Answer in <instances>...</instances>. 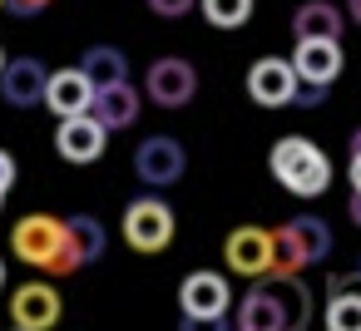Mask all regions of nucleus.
I'll return each instance as SVG.
<instances>
[{
	"label": "nucleus",
	"mask_w": 361,
	"mask_h": 331,
	"mask_svg": "<svg viewBox=\"0 0 361 331\" xmlns=\"http://www.w3.org/2000/svg\"><path fill=\"white\" fill-rule=\"evenodd\" d=\"M11 183H16V158L0 149V193H11Z\"/></svg>",
	"instance_id": "nucleus-25"
},
{
	"label": "nucleus",
	"mask_w": 361,
	"mask_h": 331,
	"mask_svg": "<svg viewBox=\"0 0 361 331\" xmlns=\"http://www.w3.org/2000/svg\"><path fill=\"white\" fill-rule=\"evenodd\" d=\"M0 70H6V55H0Z\"/></svg>",
	"instance_id": "nucleus-34"
},
{
	"label": "nucleus",
	"mask_w": 361,
	"mask_h": 331,
	"mask_svg": "<svg viewBox=\"0 0 361 331\" xmlns=\"http://www.w3.org/2000/svg\"><path fill=\"white\" fill-rule=\"evenodd\" d=\"M267 168H272V178H277L287 193H297V198H322V193L331 188V158H326L312 139H302V134L277 139Z\"/></svg>",
	"instance_id": "nucleus-2"
},
{
	"label": "nucleus",
	"mask_w": 361,
	"mask_h": 331,
	"mask_svg": "<svg viewBox=\"0 0 361 331\" xmlns=\"http://www.w3.org/2000/svg\"><path fill=\"white\" fill-rule=\"evenodd\" d=\"M238 331H282V311H277V296H272L267 277L238 301Z\"/></svg>",
	"instance_id": "nucleus-18"
},
{
	"label": "nucleus",
	"mask_w": 361,
	"mask_h": 331,
	"mask_svg": "<svg viewBox=\"0 0 361 331\" xmlns=\"http://www.w3.org/2000/svg\"><path fill=\"white\" fill-rule=\"evenodd\" d=\"M104 139H109V129H104L94 114L60 119V129H55V149H60V158H65V163H99Z\"/></svg>",
	"instance_id": "nucleus-9"
},
{
	"label": "nucleus",
	"mask_w": 361,
	"mask_h": 331,
	"mask_svg": "<svg viewBox=\"0 0 361 331\" xmlns=\"http://www.w3.org/2000/svg\"><path fill=\"white\" fill-rule=\"evenodd\" d=\"M178 306H183V316H228V306H233L228 277L223 272H188L178 287Z\"/></svg>",
	"instance_id": "nucleus-11"
},
{
	"label": "nucleus",
	"mask_w": 361,
	"mask_h": 331,
	"mask_svg": "<svg viewBox=\"0 0 361 331\" xmlns=\"http://www.w3.org/2000/svg\"><path fill=\"white\" fill-rule=\"evenodd\" d=\"M0 208H6V193H0Z\"/></svg>",
	"instance_id": "nucleus-33"
},
{
	"label": "nucleus",
	"mask_w": 361,
	"mask_h": 331,
	"mask_svg": "<svg viewBox=\"0 0 361 331\" xmlns=\"http://www.w3.org/2000/svg\"><path fill=\"white\" fill-rule=\"evenodd\" d=\"M292 70H297L302 85H322V89H331L336 75H341V45H336V40H297V50H292Z\"/></svg>",
	"instance_id": "nucleus-14"
},
{
	"label": "nucleus",
	"mask_w": 361,
	"mask_h": 331,
	"mask_svg": "<svg viewBox=\"0 0 361 331\" xmlns=\"http://www.w3.org/2000/svg\"><path fill=\"white\" fill-rule=\"evenodd\" d=\"M80 70L90 75L94 89H99V85H114V80H129V60H124L119 45H94V50H85Z\"/></svg>",
	"instance_id": "nucleus-20"
},
{
	"label": "nucleus",
	"mask_w": 361,
	"mask_h": 331,
	"mask_svg": "<svg viewBox=\"0 0 361 331\" xmlns=\"http://www.w3.org/2000/svg\"><path fill=\"white\" fill-rule=\"evenodd\" d=\"M11 316H16V326L50 331L60 321V292L50 282H25V287L11 292Z\"/></svg>",
	"instance_id": "nucleus-12"
},
{
	"label": "nucleus",
	"mask_w": 361,
	"mask_h": 331,
	"mask_svg": "<svg viewBox=\"0 0 361 331\" xmlns=\"http://www.w3.org/2000/svg\"><path fill=\"white\" fill-rule=\"evenodd\" d=\"M6 272H11V267H6V257H0V287H6Z\"/></svg>",
	"instance_id": "nucleus-31"
},
{
	"label": "nucleus",
	"mask_w": 361,
	"mask_h": 331,
	"mask_svg": "<svg viewBox=\"0 0 361 331\" xmlns=\"http://www.w3.org/2000/svg\"><path fill=\"white\" fill-rule=\"evenodd\" d=\"M297 89H302V80H297L292 60H282V55H262V60L247 70V94H252V104H262V109L292 104Z\"/></svg>",
	"instance_id": "nucleus-6"
},
{
	"label": "nucleus",
	"mask_w": 361,
	"mask_h": 331,
	"mask_svg": "<svg viewBox=\"0 0 361 331\" xmlns=\"http://www.w3.org/2000/svg\"><path fill=\"white\" fill-rule=\"evenodd\" d=\"M134 173H139V183H149V188L178 183V178H183V144L169 139V134L144 139V144L134 149Z\"/></svg>",
	"instance_id": "nucleus-7"
},
{
	"label": "nucleus",
	"mask_w": 361,
	"mask_h": 331,
	"mask_svg": "<svg viewBox=\"0 0 361 331\" xmlns=\"http://www.w3.org/2000/svg\"><path fill=\"white\" fill-rule=\"evenodd\" d=\"M45 80H50V70L35 55H20V60H6V70H0V94L16 109H30L45 99Z\"/></svg>",
	"instance_id": "nucleus-13"
},
{
	"label": "nucleus",
	"mask_w": 361,
	"mask_h": 331,
	"mask_svg": "<svg viewBox=\"0 0 361 331\" xmlns=\"http://www.w3.org/2000/svg\"><path fill=\"white\" fill-rule=\"evenodd\" d=\"M356 277H361V267H356Z\"/></svg>",
	"instance_id": "nucleus-35"
},
{
	"label": "nucleus",
	"mask_w": 361,
	"mask_h": 331,
	"mask_svg": "<svg viewBox=\"0 0 361 331\" xmlns=\"http://www.w3.org/2000/svg\"><path fill=\"white\" fill-rule=\"evenodd\" d=\"M351 188L361 193V154H351Z\"/></svg>",
	"instance_id": "nucleus-27"
},
{
	"label": "nucleus",
	"mask_w": 361,
	"mask_h": 331,
	"mask_svg": "<svg viewBox=\"0 0 361 331\" xmlns=\"http://www.w3.org/2000/svg\"><path fill=\"white\" fill-rule=\"evenodd\" d=\"M55 119H75V114H90V104H94V85H90V75L75 65V70H55L50 80H45V99H40Z\"/></svg>",
	"instance_id": "nucleus-10"
},
{
	"label": "nucleus",
	"mask_w": 361,
	"mask_h": 331,
	"mask_svg": "<svg viewBox=\"0 0 361 331\" xmlns=\"http://www.w3.org/2000/svg\"><path fill=\"white\" fill-rule=\"evenodd\" d=\"M50 6V0H6V11H16V15H40Z\"/></svg>",
	"instance_id": "nucleus-26"
},
{
	"label": "nucleus",
	"mask_w": 361,
	"mask_h": 331,
	"mask_svg": "<svg viewBox=\"0 0 361 331\" xmlns=\"http://www.w3.org/2000/svg\"><path fill=\"white\" fill-rule=\"evenodd\" d=\"M326 331H361V292L341 287L326 301Z\"/></svg>",
	"instance_id": "nucleus-21"
},
{
	"label": "nucleus",
	"mask_w": 361,
	"mask_h": 331,
	"mask_svg": "<svg viewBox=\"0 0 361 331\" xmlns=\"http://www.w3.org/2000/svg\"><path fill=\"white\" fill-rule=\"evenodd\" d=\"M65 232H70V247L80 252V267H90V262L104 257V223H99L94 213H75V218H65Z\"/></svg>",
	"instance_id": "nucleus-19"
},
{
	"label": "nucleus",
	"mask_w": 361,
	"mask_h": 331,
	"mask_svg": "<svg viewBox=\"0 0 361 331\" xmlns=\"http://www.w3.org/2000/svg\"><path fill=\"white\" fill-rule=\"evenodd\" d=\"M346 11H351V20L361 25V0H346Z\"/></svg>",
	"instance_id": "nucleus-29"
},
{
	"label": "nucleus",
	"mask_w": 361,
	"mask_h": 331,
	"mask_svg": "<svg viewBox=\"0 0 361 331\" xmlns=\"http://www.w3.org/2000/svg\"><path fill=\"white\" fill-rule=\"evenodd\" d=\"M11 247L25 267H40L50 277H70L80 272V252L70 247V232H65V218H50V213H30L16 223L11 232Z\"/></svg>",
	"instance_id": "nucleus-1"
},
{
	"label": "nucleus",
	"mask_w": 361,
	"mask_h": 331,
	"mask_svg": "<svg viewBox=\"0 0 361 331\" xmlns=\"http://www.w3.org/2000/svg\"><path fill=\"white\" fill-rule=\"evenodd\" d=\"M90 114L114 134V129H129L134 119H139V89L129 85V80H114V85H99L94 89V104H90Z\"/></svg>",
	"instance_id": "nucleus-15"
},
{
	"label": "nucleus",
	"mask_w": 361,
	"mask_h": 331,
	"mask_svg": "<svg viewBox=\"0 0 361 331\" xmlns=\"http://www.w3.org/2000/svg\"><path fill=\"white\" fill-rule=\"evenodd\" d=\"M203 6V20L213 30H238L252 20V0H198Z\"/></svg>",
	"instance_id": "nucleus-22"
},
{
	"label": "nucleus",
	"mask_w": 361,
	"mask_h": 331,
	"mask_svg": "<svg viewBox=\"0 0 361 331\" xmlns=\"http://www.w3.org/2000/svg\"><path fill=\"white\" fill-rule=\"evenodd\" d=\"M326 252H331V227L312 213H302L272 232V272L277 277H297L302 267L322 262Z\"/></svg>",
	"instance_id": "nucleus-3"
},
{
	"label": "nucleus",
	"mask_w": 361,
	"mask_h": 331,
	"mask_svg": "<svg viewBox=\"0 0 361 331\" xmlns=\"http://www.w3.org/2000/svg\"><path fill=\"white\" fill-rule=\"evenodd\" d=\"M351 218H356V227H361V193H351Z\"/></svg>",
	"instance_id": "nucleus-28"
},
{
	"label": "nucleus",
	"mask_w": 361,
	"mask_h": 331,
	"mask_svg": "<svg viewBox=\"0 0 361 331\" xmlns=\"http://www.w3.org/2000/svg\"><path fill=\"white\" fill-rule=\"evenodd\" d=\"M124 242L134 252H164L173 242V208L164 198H134L124 208Z\"/></svg>",
	"instance_id": "nucleus-4"
},
{
	"label": "nucleus",
	"mask_w": 361,
	"mask_h": 331,
	"mask_svg": "<svg viewBox=\"0 0 361 331\" xmlns=\"http://www.w3.org/2000/svg\"><path fill=\"white\" fill-rule=\"evenodd\" d=\"M193 6H198V0H149V11L164 15V20H178V15H188Z\"/></svg>",
	"instance_id": "nucleus-23"
},
{
	"label": "nucleus",
	"mask_w": 361,
	"mask_h": 331,
	"mask_svg": "<svg viewBox=\"0 0 361 331\" xmlns=\"http://www.w3.org/2000/svg\"><path fill=\"white\" fill-rule=\"evenodd\" d=\"M11 331H30V326H11Z\"/></svg>",
	"instance_id": "nucleus-32"
},
{
	"label": "nucleus",
	"mask_w": 361,
	"mask_h": 331,
	"mask_svg": "<svg viewBox=\"0 0 361 331\" xmlns=\"http://www.w3.org/2000/svg\"><path fill=\"white\" fill-rule=\"evenodd\" d=\"M292 35L297 40H336L341 35V11L331 0H302L292 15Z\"/></svg>",
	"instance_id": "nucleus-17"
},
{
	"label": "nucleus",
	"mask_w": 361,
	"mask_h": 331,
	"mask_svg": "<svg viewBox=\"0 0 361 331\" xmlns=\"http://www.w3.org/2000/svg\"><path fill=\"white\" fill-rule=\"evenodd\" d=\"M144 94H149L159 109H183V104L198 94V70H193L188 60H178V55H164V60L149 65Z\"/></svg>",
	"instance_id": "nucleus-5"
},
{
	"label": "nucleus",
	"mask_w": 361,
	"mask_h": 331,
	"mask_svg": "<svg viewBox=\"0 0 361 331\" xmlns=\"http://www.w3.org/2000/svg\"><path fill=\"white\" fill-rule=\"evenodd\" d=\"M267 287H272V296H277L282 331H307V321H312V292H307L297 277H277V272H267Z\"/></svg>",
	"instance_id": "nucleus-16"
},
{
	"label": "nucleus",
	"mask_w": 361,
	"mask_h": 331,
	"mask_svg": "<svg viewBox=\"0 0 361 331\" xmlns=\"http://www.w3.org/2000/svg\"><path fill=\"white\" fill-rule=\"evenodd\" d=\"M0 6H6V0H0Z\"/></svg>",
	"instance_id": "nucleus-36"
},
{
	"label": "nucleus",
	"mask_w": 361,
	"mask_h": 331,
	"mask_svg": "<svg viewBox=\"0 0 361 331\" xmlns=\"http://www.w3.org/2000/svg\"><path fill=\"white\" fill-rule=\"evenodd\" d=\"M351 154H361V129H356V134H351Z\"/></svg>",
	"instance_id": "nucleus-30"
},
{
	"label": "nucleus",
	"mask_w": 361,
	"mask_h": 331,
	"mask_svg": "<svg viewBox=\"0 0 361 331\" xmlns=\"http://www.w3.org/2000/svg\"><path fill=\"white\" fill-rule=\"evenodd\" d=\"M178 331H233V321L228 316H183Z\"/></svg>",
	"instance_id": "nucleus-24"
},
{
	"label": "nucleus",
	"mask_w": 361,
	"mask_h": 331,
	"mask_svg": "<svg viewBox=\"0 0 361 331\" xmlns=\"http://www.w3.org/2000/svg\"><path fill=\"white\" fill-rule=\"evenodd\" d=\"M223 262L238 277H267L272 272V232L267 227H233L223 242Z\"/></svg>",
	"instance_id": "nucleus-8"
}]
</instances>
